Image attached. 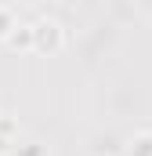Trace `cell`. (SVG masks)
Here are the masks:
<instances>
[{
	"label": "cell",
	"mask_w": 152,
	"mask_h": 156,
	"mask_svg": "<svg viewBox=\"0 0 152 156\" xmlns=\"http://www.w3.org/2000/svg\"><path fill=\"white\" fill-rule=\"evenodd\" d=\"M65 47V29L54 18H36L33 22V55H58Z\"/></svg>",
	"instance_id": "obj_1"
},
{
	"label": "cell",
	"mask_w": 152,
	"mask_h": 156,
	"mask_svg": "<svg viewBox=\"0 0 152 156\" xmlns=\"http://www.w3.org/2000/svg\"><path fill=\"white\" fill-rule=\"evenodd\" d=\"M11 51H33V26H15V33L4 40Z\"/></svg>",
	"instance_id": "obj_2"
},
{
	"label": "cell",
	"mask_w": 152,
	"mask_h": 156,
	"mask_svg": "<svg viewBox=\"0 0 152 156\" xmlns=\"http://www.w3.org/2000/svg\"><path fill=\"white\" fill-rule=\"evenodd\" d=\"M127 156H152V131H141L127 142Z\"/></svg>",
	"instance_id": "obj_3"
},
{
	"label": "cell",
	"mask_w": 152,
	"mask_h": 156,
	"mask_svg": "<svg viewBox=\"0 0 152 156\" xmlns=\"http://www.w3.org/2000/svg\"><path fill=\"white\" fill-rule=\"evenodd\" d=\"M15 26H18V22H15L11 7H0V44H4V40H7L11 33H15Z\"/></svg>",
	"instance_id": "obj_4"
},
{
	"label": "cell",
	"mask_w": 152,
	"mask_h": 156,
	"mask_svg": "<svg viewBox=\"0 0 152 156\" xmlns=\"http://www.w3.org/2000/svg\"><path fill=\"white\" fill-rule=\"evenodd\" d=\"M0 134L15 142V138H18V120H11V116H0Z\"/></svg>",
	"instance_id": "obj_5"
},
{
	"label": "cell",
	"mask_w": 152,
	"mask_h": 156,
	"mask_svg": "<svg viewBox=\"0 0 152 156\" xmlns=\"http://www.w3.org/2000/svg\"><path fill=\"white\" fill-rule=\"evenodd\" d=\"M11 156H47V149L33 142V145H18V149H11Z\"/></svg>",
	"instance_id": "obj_6"
},
{
	"label": "cell",
	"mask_w": 152,
	"mask_h": 156,
	"mask_svg": "<svg viewBox=\"0 0 152 156\" xmlns=\"http://www.w3.org/2000/svg\"><path fill=\"white\" fill-rule=\"evenodd\" d=\"M11 145H15V142H11V138H4V134H0V156H11Z\"/></svg>",
	"instance_id": "obj_7"
}]
</instances>
